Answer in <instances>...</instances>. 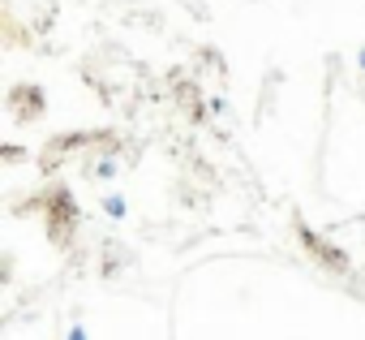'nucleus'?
Returning a JSON list of instances; mask_svg holds the SVG:
<instances>
[{
  "label": "nucleus",
  "mask_w": 365,
  "mask_h": 340,
  "mask_svg": "<svg viewBox=\"0 0 365 340\" xmlns=\"http://www.w3.org/2000/svg\"><path fill=\"white\" fill-rule=\"evenodd\" d=\"M65 340H86V327H82V323H73V327H69V336H65Z\"/></svg>",
  "instance_id": "3"
},
{
  "label": "nucleus",
  "mask_w": 365,
  "mask_h": 340,
  "mask_svg": "<svg viewBox=\"0 0 365 340\" xmlns=\"http://www.w3.org/2000/svg\"><path fill=\"white\" fill-rule=\"evenodd\" d=\"M356 65H361V74H365V48H361V52H356Z\"/></svg>",
  "instance_id": "4"
},
{
  "label": "nucleus",
  "mask_w": 365,
  "mask_h": 340,
  "mask_svg": "<svg viewBox=\"0 0 365 340\" xmlns=\"http://www.w3.org/2000/svg\"><path fill=\"white\" fill-rule=\"evenodd\" d=\"M103 211H108V216H112V220H120V216H125V211H129V203H125V199H120V194H108V199H103Z\"/></svg>",
  "instance_id": "1"
},
{
  "label": "nucleus",
  "mask_w": 365,
  "mask_h": 340,
  "mask_svg": "<svg viewBox=\"0 0 365 340\" xmlns=\"http://www.w3.org/2000/svg\"><path fill=\"white\" fill-rule=\"evenodd\" d=\"M95 173H99V177H116V164H112V159H99Z\"/></svg>",
  "instance_id": "2"
}]
</instances>
